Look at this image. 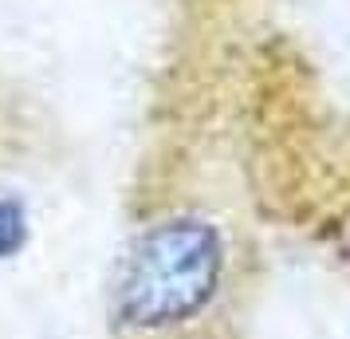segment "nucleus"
<instances>
[{
	"mask_svg": "<svg viewBox=\"0 0 350 339\" xmlns=\"http://www.w3.org/2000/svg\"><path fill=\"white\" fill-rule=\"evenodd\" d=\"M232 253L205 217H170L134 241L114 288V320L138 339L208 331L232 307Z\"/></svg>",
	"mask_w": 350,
	"mask_h": 339,
	"instance_id": "obj_1",
	"label": "nucleus"
}]
</instances>
